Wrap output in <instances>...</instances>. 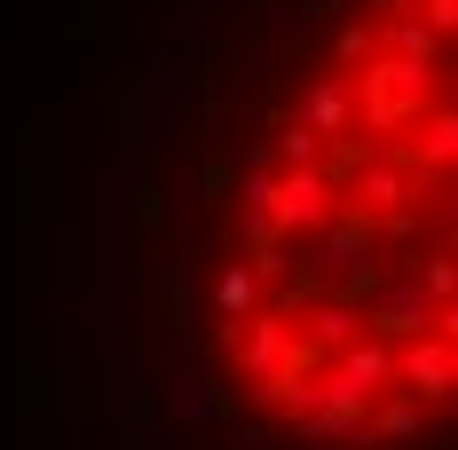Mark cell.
Wrapping results in <instances>:
<instances>
[{"instance_id":"1","label":"cell","mask_w":458,"mask_h":450,"mask_svg":"<svg viewBox=\"0 0 458 450\" xmlns=\"http://www.w3.org/2000/svg\"><path fill=\"white\" fill-rule=\"evenodd\" d=\"M451 379H458V332H411V340H395V387H411L427 411L451 403Z\"/></svg>"},{"instance_id":"2","label":"cell","mask_w":458,"mask_h":450,"mask_svg":"<svg viewBox=\"0 0 458 450\" xmlns=\"http://www.w3.org/2000/svg\"><path fill=\"white\" fill-rule=\"evenodd\" d=\"M269 214H276V229L293 237H317L332 214H340V190H332V174L324 166H293V174H276V190H269Z\"/></svg>"},{"instance_id":"3","label":"cell","mask_w":458,"mask_h":450,"mask_svg":"<svg viewBox=\"0 0 458 450\" xmlns=\"http://www.w3.org/2000/svg\"><path fill=\"white\" fill-rule=\"evenodd\" d=\"M435 324V309H427V293H419V276H403L395 293H371V309H364V332L371 340H411V332H427Z\"/></svg>"},{"instance_id":"4","label":"cell","mask_w":458,"mask_h":450,"mask_svg":"<svg viewBox=\"0 0 458 450\" xmlns=\"http://www.w3.org/2000/svg\"><path fill=\"white\" fill-rule=\"evenodd\" d=\"M379 395H387V403L364 411L371 435H379V443H419V435H427V403H419L411 387H379Z\"/></svg>"},{"instance_id":"5","label":"cell","mask_w":458,"mask_h":450,"mask_svg":"<svg viewBox=\"0 0 458 450\" xmlns=\"http://www.w3.org/2000/svg\"><path fill=\"white\" fill-rule=\"evenodd\" d=\"M356 332H364V309H356V301H340V293H332V301H309V340H317L324 356H332V348H348V340H356Z\"/></svg>"},{"instance_id":"6","label":"cell","mask_w":458,"mask_h":450,"mask_svg":"<svg viewBox=\"0 0 458 450\" xmlns=\"http://www.w3.org/2000/svg\"><path fill=\"white\" fill-rule=\"evenodd\" d=\"M214 309H222V324H245V316L261 309V276L245 269V261H229V269L214 276Z\"/></svg>"},{"instance_id":"7","label":"cell","mask_w":458,"mask_h":450,"mask_svg":"<svg viewBox=\"0 0 458 450\" xmlns=\"http://www.w3.org/2000/svg\"><path fill=\"white\" fill-rule=\"evenodd\" d=\"M301 119H309L317 135H348V95H340V80H324V88L301 95Z\"/></svg>"}]
</instances>
